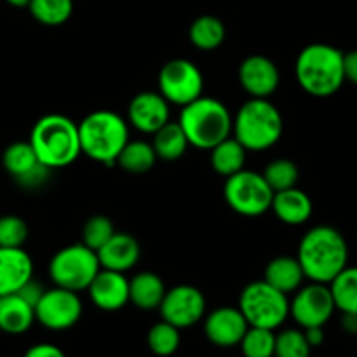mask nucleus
<instances>
[{"label":"nucleus","mask_w":357,"mask_h":357,"mask_svg":"<svg viewBox=\"0 0 357 357\" xmlns=\"http://www.w3.org/2000/svg\"><path fill=\"white\" fill-rule=\"evenodd\" d=\"M2 164L7 173L23 188H38L47 181L51 169L45 167L35 155L28 142L10 143L2 155Z\"/></svg>","instance_id":"14"},{"label":"nucleus","mask_w":357,"mask_h":357,"mask_svg":"<svg viewBox=\"0 0 357 357\" xmlns=\"http://www.w3.org/2000/svg\"><path fill=\"white\" fill-rule=\"evenodd\" d=\"M171 105L159 91H143L131 100L128 107V122L143 135H153L169 122Z\"/></svg>","instance_id":"15"},{"label":"nucleus","mask_w":357,"mask_h":357,"mask_svg":"<svg viewBox=\"0 0 357 357\" xmlns=\"http://www.w3.org/2000/svg\"><path fill=\"white\" fill-rule=\"evenodd\" d=\"M328 286L337 310L342 314H357V267L347 265Z\"/></svg>","instance_id":"29"},{"label":"nucleus","mask_w":357,"mask_h":357,"mask_svg":"<svg viewBox=\"0 0 357 357\" xmlns=\"http://www.w3.org/2000/svg\"><path fill=\"white\" fill-rule=\"evenodd\" d=\"M239 310L250 326L275 331L289 317V298L268 282L255 281L241 293Z\"/></svg>","instance_id":"7"},{"label":"nucleus","mask_w":357,"mask_h":357,"mask_svg":"<svg viewBox=\"0 0 357 357\" xmlns=\"http://www.w3.org/2000/svg\"><path fill=\"white\" fill-rule=\"evenodd\" d=\"M303 335H305L307 342H309L310 347H319L324 342V330L323 326H314V328H305L303 330Z\"/></svg>","instance_id":"40"},{"label":"nucleus","mask_w":357,"mask_h":357,"mask_svg":"<svg viewBox=\"0 0 357 357\" xmlns=\"http://www.w3.org/2000/svg\"><path fill=\"white\" fill-rule=\"evenodd\" d=\"M100 271L96 251L82 243L63 248L49 261V278L54 286L75 293L87 291Z\"/></svg>","instance_id":"8"},{"label":"nucleus","mask_w":357,"mask_h":357,"mask_svg":"<svg viewBox=\"0 0 357 357\" xmlns=\"http://www.w3.org/2000/svg\"><path fill=\"white\" fill-rule=\"evenodd\" d=\"M80 152L105 166H114L129 142L126 119L112 110H94L79 124Z\"/></svg>","instance_id":"5"},{"label":"nucleus","mask_w":357,"mask_h":357,"mask_svg":"<svg viewBox=\"0 0 357 357\" xmlns=\"http://www.w3.org/2000/svg\"><path fill=\"white\" fill-rule=\"evenodd\" d=\"M159 310L162 321L173 324L178 330H185L204 319L206 296L195 286H174L166 291Z\"/></svg>","instance_id":"13"},{"label":"nucleus","mask_w":357,"mask_h":357,"mask_svg":"<svg viewBox=\"0 0 357 357\" xmlns=\"http://www.w3.org/2000/svg\"><path fill=\"white\" fill-rule=\"evenodd\" d=\"M23 357H66L65 352L52 344H37L31 345Z\"/></svg>","instance_id":"37"},{"label":"nucleus","mask_w":357,"mask_h":357,"mask_svg":"<svg viewBox=\"0 0 357 357\" xmlns=\"http://www.w3.org/2000/svg\"><path fill=\"white\" fill-rule=\"evenodd\" d=\"M115 234V227L108 216L94 215L84 223L82 227V244L89 250L98 251L112 236Z\"/></svg>","instance_id":"35"},{"label":"nucleus","mask_w":357,"mask_h":357,"mask_svg":"<svg viewBox=\"0 0 357 357\" xmlns=\"http://www.w3.org/2000/svg\"><path fill=\"white\" fill-rule=\"evenodd\" d=\"M296 260L310 282L330 284L349 261V246L340 230L317 225L302 237Z\"/></svg>","instance_id":"1"},{"label":"nucleus","mask_w":357,"mask_h":357,"mask_svg":"<svg viewBox=\"0 0 357 357\" xmlns=\"http://www.w3.org/2000/svg\"><path fill=\"white\" fill-rule=\"evenodd\" d=\"M28 239V225L14 215L0 216V248H23Z\"/></svg>","instance_id":"36"},{"label":"nucleus","mask_w":357,"mask_h":357,"mask_svg":"<svg viewBox=\"0 0 357 357\" xmlns=\"http://www.w3.org/2000/svg\"><path fill=\"white\" fill-rule=\"evenodd\" d=\"M152 136V146L157 153V159L178 160L180 157H183V153L190 146L183 129L180 128L178 122L169 121Z\"/></svg>","instance_id":"26"},{"label":"nucleus","mask_w":357,"mask_h":357,"mask_svg":"<svg viewBox=\"0 0 357 357\" xmlns=\"http://www.w3.org/2000/svg\"><path fill=\"white\" fill-rule=\"evenodd\" d=\"M312 347L307 342L303 330L288 328L275 335L274 357H310Z\"/></svg>","instance_id":"34"},{"label":"nucleus","mask_w":357,"mask_h":357,"mask_svg":"<svg viewBox=\"0 0 357 357\" xmlns=\"http://www.w3.org/2000/svg\"><path fill=\"white\" fill-rule=\"evenodd\" d=\"M35 323V309L17 293L0 296V331L7 335L26 333Z\"/></svg>","instance_id":"22"},{"label":"nucleus","mask_w":357,"mask_h":357,"mask_svg":"<svg viewBox=\"0 0 357 357\" xmlns=\"http://www.w3.org/2000/svg\"><path fill=\"white\" fill-rule=\"evenodd\" d=\"M87 293L98 309L115 312L129 303V279L122 272L101 268L87 288Z\"/></svg>","instance_id":"18"},{"label":"nucleus","mask_w":357,"mask_h":357,"mask_svg":"<svg viewBox=\"0 0 357 357\" xmlns=\"http://www.w3.org/2000/svg\"><path fill=\"white\" fill-rule=\"evenodd\" d=\"M239 82L251 98H268L278 91L281 73L271 58L261 54L248 56L239 66Z\"/></svg>","instance_id":"16"},{"label":"nucleus","mask_w":357,"mask_h":357,"mask_svg":"<svg viewBox=\"0 0 357 357\" xmlns=\"http://www.w3.org/2000/svg\"><path fill=\"white\" fill-rule=\"evenodd\" d=\"M303 279L305 274L296 257H278L265 267L264 281L288 296L302 288Z\"/></svg>","instance_id":"23"},{"label":"nucleus","mask_w":357,"mask_h":357,"mask_svg":"<svg viewBox=\"0 0 357 357\" xmlns=\"http://www.w3.org/2000/svg\"><path fill=\"white\" fill-rule=\"evenodd\" d=\"M225 24L220 17L216 16H206L197 17L194 23L190 24L188 30V38L192 44L201 51H215L225 40Z\"/></svg>","instance_id":"28"},{"label":"nucleus","mask_w":357,"mask_h":357,"mask_svg":"<svg viewBox=\"0 0 357 357\" xmlns=\"http://www.w3.org/2000/svg\"><path fill=\"white\" fill-rule=\"evenodd\" d=\"M44 291H45V289L42 288V286L38 284V282H35L33 279H30V281H28L26 284H24L23 288H21L20 291H17V295L23 296V298L26 300V302L30 303V305L35 309V305H37V303H38L40 296L44 295Z\"/></svg>","instance_id":"38"},{"label":"nucleus","mask_w":357,"mask_h":357,"mask_svg":"<svg viewBox=\"0 0 357 357\" xmlns=\"http://www.w3.org/2000/svg\"><path fill=\"white\" fill-rule=\"evenodd\" d=\"M7 3H10L13 7H28L30 0H6Z\"/></svg>","instance_id":"42"},{"label":"nucleus","mask_w":357,"mask_h":357,"mask_svg":"<svg viewBox=\"0 0 357 357\" xmlns=\"http://www.w3.org/2000/svg\"><path fill=\"white\" fill-rule=\"evenodd\" d=\"M298 86L314 98H330L344 86V52L330 44H310L295 63Z\"/></svg>","instance_id":"3"},{"label":"nucleus","mask_w":357,"mask_h":357,"mask_svg":"<svg viewBox=\"0 0 357 357\" xmlns=\"http://www.w3.org/2000/svg\"><path fill=\"white\" fill-rule=\"evenodd\" d=\"M28 143L37 159L51 171L63 169L79 159V124L61 114H49L31 128Z\"/></svg>","instance_id":"2"},{"label":"nucleus","mask_w":357,"mask_h":357,"mask_svg":"<svg viewBox=\"0 0 357 357\" xmlns=\"http://www.w3.org/2000/svg\"><path fill=\"white\" fill-rule=\"evenodd\" d=\"M98 260H100L101 268L114 272H122L126 274L131 271L139 260L142 248L139 243L131 236V234L115 232L100 250L96 251Z\"/></svg>","instance_id":"20"},{"label":"nucleus","mask_w":357,"mask_h":357,"mask_svg":"<svg viewBox=\"0 0 357 357\" xmlns=\"http://www.w3.org/2000/svg\"><path fill=\"white\" fill-rule=\"evenodd\" d=\"M167 288L153 272H139L129 279V302L142 310H155L160 307Z\"/></svg>","instance_id":"24"},{"label":"nucleus","mask_w":357,"mask_h":357,"mask_svg":"<svg viewBox=\"0 0 357 357\" xmlns=\"http://www.w3.org/2000/svg\"><path fill=\"white\" fill-rule=\"evenodd\" d=\"M33 279V261L23 248H0V296L17 293Z\"/></svg>","instance_id":"19"},{"label":"nucleus","mask_w":357,"mask_h":357,"mask_svg":"<svg viewBox=\"0 0 357 357\" xmlns=\"http://www.w3.org/2000/svg\"><path fill=\"white\" fill-rule=\"evenodd\" d=\"M157 162V153L153 150L152 143L143 142V139H136L131 142L129 139L122 152L119 153L115 164L122 167L124 171L131 174H143L149 173Z\"/></svg>","instance_id":"27"},{"label":"nucleus","mask_w":357,"mask_h":357,"mask_svg":"<svg viewBox=\"0 0 357 357\" xmlns=\"http://www.w3.org/2000/svg\"><path fill=\"white\" fill-rule=\"evenodd\" d=\"M271 209L282 223L289 227H298L309 222L314 206L305 192L293 187L288 190L275 192Z\"/></svg>","instance_id":"21"},{"label":"nucleus","mask_w":357,"mask_h":357,"mask_svg":"<svg viewBox=\"0 0 357 357\" xmlns=\"http://www.w3.org/2000/svg\"><path fill=\"white\" fill-rule=\"evenodd\" d=\"M159 93L169 105L192 103L204 93V77L199 66L188 59L176 58L167 61L159 72Z\"/></svg>","instance_id":"10"},{"label":"nucleus","mask_w":357,"mask_h":357,"mask_svg":"<svg viewBox=\"0 0 357 357\" xmlns=\"http://www.w3.org/2000/svg\"><path fill=\"white\" fill-rule=\"evenodd\" d=\"M344 75L345 80L357 86V49L344 52Z\"/></svg>","instance_id":"39"},{"label":"nucleus","mask_w":357,"mask_h":357,"mask_svg":"<svg viewBox=\"0 0 357 357\" xmlns=\"http://www.w3.org/2000/svg\"><path fill=\"white\" fill-rule=\"evenodd\" d=\"M223 195L232 211L241 216H261L271 209L274 190L268 187L264 174L243 169L227 178Z\"/></svg>","instance_id":"9"},{"label":"nucleus","mask_w":357,"mask_h":357,"mask_svg":"<svg viewBox=\"0 0 357 357\" xmlns=\"http://www.w3.org/2000/svg\"><path fill=\"white\" fill-rule=\"evenodd\" d=\"M250 324L239 307H220L204 319V335L216 347H236L241 344Z\"/></svg>","instance_id":"17"},{"label":"nucleus","mask_w":357,"mask_h":357,"mask_svg":"<svg viewBox=\"0 0 357 357\" xmlns=\"http://www.w3.org/2000/svg\"><path fill=\"white\" fill-rule=\"evenodd\" d=\"M342 328L347 333L357 335V314H342Z\"/></svg>","instance_id":"41"},{"label":"nucleus","mask_w":357,"mask_h":357,"mask_svg":"<svg viewBox=\"0 0 357 357\" xmlns=\"http://www.w3.org/2000/svg\"><path fill=\"white\" fill-rule=\"evenodd\" d=\"M209 152H211L213 169H215V173H218L220 176L229 178L244 169L248 150L244 149L234 136H229L227 139L220 142L218 145L213 146Z\"/></svg>","instance_id":"25"},{"label":"nucleus","mask_w":357,"mask_h":357,"mask_svg":"<svg viewBox=\"0 0 357 357\" xmlns=\"http://www.w3.org/2000/svg\"><path fill=\"white\" fill-rule=\"evenodd\" d=\"M261 174H264L265 181H267L268 187H271L275 194V192L288 190V188L296 187L300 171L293 160L275 159L265 167V171Z\"/></svg>","instance_id":"33"},{"label":"nucleus","mask_w":357,"mask_h":357,"mask_svg":"<svg viewBox=\"0 0 357 357\" xmlns=\"http://www.w3.org/2000/svg\"><path fill=\"white\" fill-rule=\"evenodd\" d=\"M293 295L295 296L289 302V316L302 330L314 326L324 328L337 310L328 284L310 282L296 289Z\"/></svg>","instance_id":"12"},{"label":"nucleus","mask_w":357,"mask_h":357,"mask_svg":"<svg viewBox=\"0 0 357 357\" xmlns=\"http://www.w3.org/2000/svg\"><path fill=\"white\" fill-rule=\"evenodd\" d=\"M180 330L166 321L153 324L146 335V344H149L150 351L159 357L173 356L180 347Z\"/></svg>","instance_id":"31"},{"label":"nucleus","mask_w":357,"mask_h":357,"mask_svg":"<svg viewBox=\"0 0 357 357\" xmlns=\"http://www.w3.org/2000/svg\"><path fill=\"white\" fill-rule=\"evenodd\" d=\"M239 347L244 357H274L275 333L265 328L250 326Z\"/></svg>","instance_id":"32"},{"label":"nucleus","mask_w":357,"mask_h":357,"mask_svg":"<svg viewBox=\"0 0 357 357\" xmlns=\"http://www.w3.org/2000/svg\"><path fill=\"white\" fill-rule=\"evenodd\" d=\"M284 122L281 112L265 98H251L237 110L232 136L248 152H264L281 139Z\"/></svg>","instance_id":"6"},{"label":"nucleus","mask_w":357,"mask_h":357,"mask_svg":"<svg viewBox=\"0 0 357 357\" xmlns=\"http://www.w3.org/2000/svg\"><path fill=\"white\" fill-rule=\"evenodd\" d=\"M232 122L234 117L229 108L220 100L204 94L181 107L178 119L188 145L199 150H211L220 142L232 136Z\"/></svg>","instance_id":"4"},{"label":"nucleus","mask_w":357,"mask_h":357,"mask_svg":"<svg viewBox=\"0 0 357 357\" xmlns=\"http://www.w3.org/2000/svg\"><path fill=\"white\" fill-rule=\"evenodd\" d=\"M31 16L45 26H59L66 23L73 13V0H30Z\"/></svg>","instance_id":"30"},{"label":"nucleus","mask_w":357,"mask_h":357,"mask_svg":"<svg viewBox=\"0 0 357 357\" xmlns=\"http://www.w3.org/2000/svg\"><path fill=\"white\" fill-rule=\"evenodd\" d=\"M82 310L79 293L54 286L45 289L35 305V321L51 331H65L79 323Z\"/></svg>","instance_id":"11"}]
</instances>
